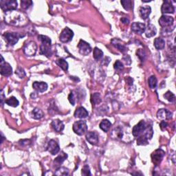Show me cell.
I'll return each instance as SVG.
<instances>
[{
    "instance_id": "obj_1",
    "label": "cell",
    "mask_w": 176,
    "mask_h": 176,
    "mask_svg": "<svg viewBox=\"0 0 176 176\" xmlns=\"http://www.w3.org/2000/svg\"><path fill=\"white\" fill-rule=\"evenodd\" d=\"M4 21L6 23L14 26H24L28 23V18L23 13L13 10L4 14Z\"/></svg>"
},
{
    "instance_id": "obj_2",
    "label": "cell",
    "mask_w": 176,
    "mask_h": 176,
    "mask_svg": "<svg viewBox=\"0 0 176 176\" xmlns=\"http://www.w3.org/2000/svg\"><path fill=\"white\" fill-rule=\"evenodd\" d=\"M153 134V131L152 129L151 125H148L143 132L138 136L137 138V144L138 145H144L148 144L149 140L151 139Z\"/></svg>"
},
{
    "instance_id": "obj_3",
    "label": "cell",
    "mask_w": 176,
    "mask_h": 176,
    "mask_svg": "<svg viewBox=\"0 0 176 176\" xmlns=\"http://www.w3.org/2000/svg\"><path fill=\"white\" fill-rule=\"evenodd\" d=\"M73 131L77 135H81L85 134L87 130V125L84 120H78L74 123Z\"/></svg>"
},
{
    "instance_id": "obj_4",
    "label": "cell",
    "mask_w": 176,
    "mask_h": 176,
    "mask_svg": "<svg viewBox=\"0 0 176 176\" xmlns=\"http://www.w3.org/2000/svg\"><path fill=\"white\" fill-rule=\"evenodd\" d=\"M17 2L15 0H1L0 6L4 12L15 10L17 8Z\"/></svg>"
},
{
    "instance_id": "obj_5",
    "label": "cell",
    "mask_w": 176,
    "mask_h": 176,
    "mask_svg": "<svg viewBox=\"0 0 176 176\" xmlns=\"http://www.w3.org/2000/svg\"><path fill=\"white\" fill-rule=\"evenodd\" d=\"M3 36L10 46H14L18 42L20 37H23L17 32H5Z\"/></svg>"
},
{
    "instance_id": "obj_6",
    "label": "cell",
    "mask_w": 176,
    "mask_h": 176,
    "mask_svg": "<svg viewBox=\"0 0 176 176\" xmlns=\"http://www.w3.org/2000/svg\"><path fill=\"white\" fill-rule=\"evenodd\" d=\"M37 51V45L36 43L33 41H30L26 43L23 47V52L25 54L28 56H32L35 55Z\"/></svg>"
},
{
    "instance_id": "obj_7",
    "label": "cell",
    "mask_w": 176,
    "mask_h": 176,
    "mask_svg": "<svg viewBox=\"0 0 176 176\" xmlns=\"http://www.w3.org/2000/svg\"><path fill=\"white\" fill-rule=\"evenodd\" d=\"M74 37V32L70 28L66 27L61 32L59 39L63 43H68Z\"/></svg>"
},
{
    "instance_id": "obj_8",
    "label": "cell",
    "mask_w": 176,
    "mask_h": 176,
    "mask_svg": "<svg viewBox=\"0 0 176 176\" xmlns=\"http://www.w3.org/2000/svg\"><path fill=\"white\" fill-rule=\"evenodd\" d=\"M1 74L4 77H9L13 74V68L10 64L4 61L3 56L1 55Z\"/></svg>"
},
{
    "instance_id": "obj_9",
    "label": "cell",
    "mask_w": 176,
    "mask_h": 176,
    "mask_svg": "<svg viewBox=\"0 0 176 176\" xmlns=\"http://www.w3.org/2000/svg\"><path fill=\"white\" fill-rule=\"evenodd\" d=\"M148 125L144 120H141L136 125H135L132 129V134L134 137H138L142 134L144 131L146 129Z\"/></svg>"
},
{
    "instance_id": "obj_10",
    "label": "cell",
    "mask_w": 176,
    "mask_h": 176,
    "mask_svg": "<svg viewBox=\"0 0 176 176\" xmlns=\"http://www.w3.org/2000/svg\"><path fill=\"white\" fill-rule=\"evenodd\" d=\"M78 47L79 50V52L80 54L84 56H87L92 51V47L87 42L80 40L78 44Z\"/></svg>"
},
{
    "instance_id": "obj_11",
    "label": "cell",
    "mask_w": 176,
    "mask_h": 176,
    "mask_svg": "<svg viewBox=\"0 0 176 176\" xmlns=\"http://www.w3.org/2000/svg\"><path fill=\"white\" fill-rule=\"evenodd\" d=\"M159 24L163 28H170L173 25L174 20L172 17L168 15H162L159 19Z\"/></svg>"
},
{
    "instance_id": "obj_12",
    "label": "cell",
    "mask_w": 176,
    "mask_h": 176,
    "mask_svg": "<svg viewBox=\"0 0 176 176\" xmlns=\"http://www.w3.org/2000/svg\"><path fill=\"white\" fill-rule=\"evenodd\" d=\"M165 154V152L160 149L154 151L151 155V158L153 162L155 163L156 165H158V164L162 161V160Z\"/></svg>"
},
{
    "instance_id": "obj_13",
    "label": "cell",
    "mask_w": 176,
    "mask_h": 176,
    "mask_svg": "<svg viewBox=\"0 0 176 176\" xmlns=\"http://www.w3.org/2000/svg\"><path fill=\"white\" fill-rule=\"evenodd\" d=\"M157 118L161 120H169L172 118V113L165 109H159L157 112Z\"/></svg>"
},
{
    "instance_id": "obj_14",
    "label": "cell",
    "mask_w": 176,
    "mask_h": 176,
    "mask_svg": "<svg viewBox=\"0 0 176 176\" xmlns=\"http://www.w3.org/2000/svg\"><path fill=\"white\" fill-rule=\"evenodd\" d=\"M47 151L50 153L52 155H56L60 151V147L59 144L54 140H51L47 144Z\"/></svg>"
},
{
    "instance_id": "obj_15",
    "label": "cell",
    "mask_w": 176,
    "mask_h": 176,
    "mask_svg": "<svg viewBox=\"0 0 176 176\" xmlns=\"http://www.w3.org/2000/svg\"><path fill=\"white\" fill-rule=\"evenodd\" d=\"M145 29H146V26H145L144 23L134 22L132 25V30L135 33H136V34H142V33L145 32Z\"/></svg>"
},
{
    "instance_id": "obj_16",
    "label": "cell",
    "mask_w": 176,
    "mask_h": 176,
    "mask_svg": "<svg viewBox=\"0 0 176 176\" xmlns=\"http://www.w3.org/2000/svg\"><path fill=\"white\" fill-rule=\"evenodd\" d=\"M86 140L91 144L96 145L99 142V135L96 132H89L86 134Z\"/></svg>"
},
{
    "instance_id": "obj_17",
    "label": "cell",
    "mask_w": 176,
    "mask_h": 176,
    "mask_svg": "<svg viewBox=\"0 0 176 176\" xmlns=\"http://www.w3.org/2000/svg\"><path fill=\"white\" fill-rule=\"evenodd\" d=\"M161 11L162 13H173L175 12V8L172 4L169 1H165L162 6Z\"/></svg>"
},
{
    "instance_id": "obj_18",
    "label": "cell",
    "mask_w": 176,
    "mask_h": 176,
    "mask_svg": "<svg viewBox=\"0 0 176 176\" xmlns=\"http://www.w3.org/2000/svg\"><path fill=\"white\" fill-rule=\"evenodd\" d=\"M47 87L48 86H47V84L46 82L35 81L32 84V87L39 92H46L47 89Z\"/></svg>"
},
{
    "instance_id": "obj_19",
    "label": "cell",
    "mask_w": 176,
    "mask_h": 176,
    "mask_svg": "<svg viewBox=\"0 0 176 176\" xmlns=\"http://www.w3.org/2000/svg\"><path fill=\"white\" fill-rule=\"evenodd\" d=\"M123 135H124V132H123V128H121L120 127H117L112 130L111 136L114 139L121 140L123 138Z\"/></svg>"
},
{
    "instance_id": "obj_20",
    "label": "cell",
    "mask_w": 176,
    "mask_h": 176,
    "mask_svg": "<svg viewBox=\"0 0 176 176\" xmlns=\"http://www.w3.org/2000/svg\"><path fill=\"white\" fill-rule=\"evenodd\" d=\"M140 15L141 17L142 20H147L149 17V15H150L151 12V8L150 6H142L140 7Z\"/></svg>"
},
{
    "instance_id": "obj_21",
    "label": "cell",
    "mask_w": 176,
    "mask_h": 176,
    "mask_svg": "<svg viewBox=\"0 0 176 176\" xmlns=\"http://www.w3.org/2000/svg\"><path fill=\"white\" fill-rule=\"evenodd\" d=\"M88 115H89L88 111L86 110V109L83 108V107H80V108H77L74 112V116L76 118H87Z\"/></svg>"
},
{
    "instance_id": "obj_22",
    "label": "cell",
    "mask_w": 176,
    "mask_h": 176,
    "mask_svg": "<svg viewBox=\"0 0 176 176\" xmlns=\"http://www.w3.org/2000/svg\"><path fill=\"white\" fill-rule=\"evenodd\" d=\"M51 125L52 128H53L56 132H61L64 129V124L63 122L58 119L54 120L52 121Z\"/></svg>"
},
{
    "instance_id": "obj_23",
    "label": "cell",
    "mask_w": 176,
    "mask_h": 176,
    "mask_svg": "<svg viewBox=\"0 0 176 176\" xmlns=\"http://www.w3.org/2000/svg\"><path fill=\"white\" fill-rule=\"evenodd\" d=\"M51 46L41 44L40 46V53L47 57H50L52 55V51L50 48Z\"/></svg>"
},
{
    "instance_id": "obj_24",
    "label": "cell",
    "mask_w": 176,
    "mask_h": 176,
    "mask_svg": "<svg viewBox=\"0 0 176 176\" xmlns=\"http://www.w3.org/2000/svg\"><path fill=\"white\" fill-rule=\"evenodd\" d=\"M157 32V30L156 28L155 27V26L152 25V24H149L147 26V28H146L145 29V35H146L147 37H152L153 36H155L156 35Z\"/></svg>"
},
{
    "instance_id": "obj_25",
    "label": "cell",
    "mask_w": 176,
    "mask_h": 176,
    "mask_svg": "<svg viewBox=\"0 0 176 176\" xmlns=\"http://www.w3.org/2000/svg\"><path fill=\"white\" fill-rule=\"evenodd\" d=\"M111 44H112L114 47H116L118 50H119L121 52H125L126 51H127V48L126 47V46L124 44H121L120 41L118 39H113L112 41H111Z\"/></svg>"
},
{
    "instance_id": "obj_26",
    "label": "cell",
    "mask_w": 176,
    "mask_h": 176,
    "mask_svg": "<svg viewBox=\"0 0 176 176\" xmlns=\"http://www.w3.org/2000/svg\"><path fill=\"white\" fill-rule=\"evenodd\" d=\"M154 46H155L157 50H158L164 49L165 47V40L160 37L156 38V39L154 40Z\"/></svg>"
},
{
    "instance_id": "obj_27",
    "label": "cell",
    "mask_w": 176,
    "mask_h": 176,
    "mask_svg": "<svg viewBox=\"0 0 176 176\" xmlns=\"http://www.w3.org/2000/svg\"><path fill=\"white\" fill-rule=\"evenodd\" d=\"M99 127L105 132H108L111 127V123L108 119H104L100 123Z\"/></svg>"
},
{
    "instance_id": "obj_28",
    "label": "cell",
    "mask_w": 176,
    "mask_h": 176,
    "mask_svg": "<svg viewBox=\"0 0 176 176\" xmlns=\"http://www.w3.org/2000/svg\"><path fill=\"white\" fill-rule=\"evenodd\" d=\"M44 114L43 111L39 108H35L32 111V116L35 119H41V118L44 117Z\"/></svg>"
},
{
    "instance_id": "obj_29",
    "label": "cell",
    "mask_w": 176,
    "mask_h": 176,
    "mask_svg": "<svg viewBox=\"0 0 176 176\" xmlns=\"http://www.w3.org/2000/svg\"><path fill=\"white\" fill-rule=\"evenodd\" d=\"M5 103L8 105L9 106L13 107V108H16L20 104V102L17 99L15 96H11L10 98L8 99L5 101Z\"/></svg>"
},
{
    "instance_id": "obj_30",
    "label": "cell",
    "mask_w": 176,
    "mask_h": 176,
    "mask_svg": "<svg viewBox=\"0 0 176 176\" xmlns=\"http://www.w3.org/2000/svg\"><path fill=\"white\" fill-rule=\"evenodd\" d=\"M56 63L59 67H60L63 70L67 71L68 70V63L65 59H59L58 60H56Z\"/></svg>"
},
{
    "instance_id": "obj_31",
    "label": "cell",
    "mask_w": 176,
    "mask_h": 176,
    "mask_svg": "<svg viewBox=\"0 0 176 176\" xmlns=\"http://www.w3.org/2000/svg\"><path fill=\"white\" fill-rule=\"evenodd\" d=\"M103 56V52L99 47H95L93 51V57L95 60L99 61Z\"/></svg>"
},
{
    "instance_id": "obj_32",
    "label": "cell",
    "mask_w": 176,
    "mask_h": 176,
    "mask_svg": "<svg viewBox=\"0 0 176 176\" xmlns=\"http://www.w3.org/2000/svg\"><path fill=\"white\" fill-rule=\"evenodd\" d=\"M91 102L92 104L97 105L101 103V95L99 93L92 94L91 96Z\"/></svg>"
},
{
    "instance_id": "obj_33",
    "label": "cell",
    "mask_w": 176,
    "mask_h": 176,
    "mask_svg": "<svg viewBox=\"0 0 176 176\" xmlns=\"http://www.w3.org/2000/svg\"><path fill=\"white\" fill-rule=\"evenodd\" d=\"M39 40L44 45H47V46H51V39L48 37L45 36V35H39Z\"/></svg>"
},
{
    "instance_id": "obj_34",
    "label": "cell",
    "mask_w": 176,
    "mask_h": 176,
    "mask_svg": "<svg viewBox=\"0 0 176 176\" xmlns=\"http://www.w3.org/2000/svg\"><path fill=\"white\" fill-rule=\"evenodd\" d=\"M149 85L151 89H154L157 86V84H158V80H157V78L156 76L152 75L149 78Z\"/></svg>"
},
{
    "instance_id": "obj_35",
    "label": "cell",
    "mask_w": 176,
    "mask_h": 176,
    "mask_svg": "<svg viewBox=\"0 0 176 176\" xmlns=\"http://www.w3.org/2000/svg\"><path fill=\"white\" fill-rule=\"evenodd\" d=\"M68 158V155L66 154L65 153H64V152H61V154H60L59 156L56 157V158L55 159V162L56 163H58L59 165H60V164H62L65 160H66V158Z\"/></svg>"
},
{
    "instance_id": "obj_36",
    "label": "cell",
    "mask_w": 176,
    "mask_h": 176,
    "mask_svg": "<svg viewBox=\"0 0 176 176\" xmlns=\"http://www.w3.org/2000/svg\"><path fill=\"white\" fill-rule=\"evenodd\" d=\"M164 97H165L168 101L171 102V103H174L175 101V96L174 94H173L172 92L170 91L166 92L165 95H164Z\"/></svg>"
},
{
    "instance_id": "obj_37",
    "label": "cell",
    "mask_w": 176,
    "mask_h": 176,
    "mask_svg": "<svg viewBox=\"0 0 176 176\" xmlns=\"http://www.w3.org/2000/svg\"><path fill=\"white\" fill-rule=\"evenodd\" d=\"M55 175H63L66 176L69 175V171L68 168L65 167H60L56 170L55 172Z\"/></svg>"
},
{
    "instance_id": "obj_38",
    "label": "cell",
    "mask_w": 176,
    "mask_h": 176,
    "mask_svg": "<svg viewBox=\"0 0 176 176\" xmlns=\"http://www.w3.org/2000/svg\"><path fill=\"white\" fill-rule=\"evenodd\" d=\"M121 4H122L123 8L126 11H130L132 8V2L130 0H125V1H121Z\"/></svg>"
},
{
    "instance_id": "obj_39",
    "label": "cell",
    "mask_w": 176,
    "mask_h": 176,
    "mask_svg": "<svg viewBox=\"0 0 176 176\" xmlns=\"http://www.w3.org/2000/svg\"><path fill=\"white\" fill-rule=\"evenodd\" d=\"M32 2L30 0H22L21 2V6L23 9H28L30 6H32Z\"/></svg>"
},
{
    "instance_id": "obj_40",
    "label": "cell",
    "mask_w": 176,
    "mask_h": 176,
    "mask_svg": "<svg viewBox=\"0 0 176 176\" xmlns=\"http://www.w3.org/2000/svg\"><path fill=\"white\" fill-rule=\"evenodd\" d=\"M15 73H16V74L21 78H23L26 77L25 71L22 68H21V67L17 68V69L16 70Z\"/></svg>"
},
{
    "instance_id": "obj_41",
    "label": "cell",
    "mask_w": 176,
    "mask_h": 176,
    "mask_svg": "<svg viewBox=\"0 0 176 176\" xmlns=\"http://www.w3.org/2000/svg\"><path fill=\"white\" fill-rule=\"evenodd\" d=\"M114 69L117 71H121L124 69V66H123V63H121L120 61H116L115 63H114Z\"/></svg>"
},
{
    "instance_id": "obj_42",
    "label": "cell",
    "mask_w": 176,
    "mask_h": 176,
    "mask_svg": "<svg viewBox=\"0 0 176 176\" xmlns=\"http://www.w3.org/2000/svg\"><path fill=\"white\" fill-rule=\"evenodd\" d=\"M68 100L72 105H74L75 102H76V98H75V95L74 94V92H71V93L69 94Z\"/></svg>"
},
{
    "instance_id": "obj_43",
    "label": "cell",
    "mask_w": 176,
    "mask_h": 176,
    "mask_svg": "<svg viewBox=\"0 0 176 176\" xmlns=\"http://www.w3.org/2000/svg\"><path fill=\"white\" fill-rule=\"evenodd\" d=\"M82 175H91V173H90V168L87 165H85L84 167L82 169Z\"/></svg>"
},
{
    "instance_id": "obj_44",
    "label": "cell",
    "mask_w": 176,
    "mask_h": 176,
    "mask_svg": "<svg viewBox=\"0 0 176 176\" xmlns=\"http://www.w3.org/2000/svg\"><path fill=\"white\" fill-rule=\"evenodd\" d=\"M144 51L143 50H139L137 52V56H139V58L141 59L142 61H143L144 60V57L145 56V55H144Z\"/></svg>"
},
{
    "instance_id": "obj_45",
    "label": "cell",
    "mask_w": 176,
    "mask_h": 176,
    "mask_svg": "<svg viewBox=\"0 0 176 176\" xmlns=\"http://www.w3.org/2000/svg\"><path fill=\"white\" fill-rule=\"evenodd\" d=\"M168 126V123L166 122L165 120H162L161 123H160V129L162 130H165L166 127H167Z\"/></svg>"
},
{
    "instance_id": "obj_46",
    "label": "cell",
    "mask_w": 176,
    "mask_h": 176,
    "mask_svg": "<svg viewBox=\"0 0 176 176\" xmlns=\"http://www.w3.org/2000/svg\"><path fill=\"white\" fill-rule=\"evenodd\" d=\"M123 60L125 61L127 65H130L131 63H132V60H131V58L129 55H125L123 57Z\"/></svg>"
},
{
    "instance_id": "obj_47",
    "label": "cell",
    "mask_w": 176,
    "mask_h": 176,
    "mask_svg": "<svg viewBox=\"0 0 176 176\" xmlns=\"http://www.w3.org/2000/svg\"><path fill=\"white\" fill-rule=\"evenodd\" d=\"M121 21H122V22L124 23V24H126V25H128L129 24V19L128 18H127V17H123V18H121Z\"/></svg>"
},
{
    "instance_id": "obj_48",
    "label": "cell",
    "mask_w": 176,
    "mask_h": 176,
    "mask_svg": "<svg viewBox=\"0 0 176 176\" xmlns=\"http://www.w3.org/2000/svg\"><path fill=\"white\" fill-rule=\"evenodd\" d=\"M4 99H5V96H4V94L3 90H2V91H1V103H2V106H3Z\"/></svg>"
},
{
    "instance_id": "obj_49",
    "label": "cell",
    "mask_w": 176,
    "mask_h": 176,
    "mask_svg": "<svg viewBox=\"0 0 176 176\" xmlns=\"http://www.w3.org/2000/svg\"><path fill=\"white\" fill-rule=\"evenodd\" d=\"M126 80H127V82L128 83V85H132L133 84V79L131 77H128L127 78H126Z\"/></svg>"
},
{
    "instance_id": "obj_50",
    "label": "cell",
    "mask_w": 176,
    "mask_h": 176,
    "mask_svg": "<svg viewBox=\"0 0 176 176\" xmlns=\"http://www.w3.org/2000/svg\"><path fill=\"white\" fill-rule=\"evenodd\" d=\"M74 77H70V78H71V79H73V80H76L77 81V80H78V81L79 80V79H78V78H74Z\"/></svg>"
},
{
    "instance_id": "obj_51",
    "label": "cell",
    "mask_w": 176,
    "mask_h": 176,
    "mask_svg": "<svg viewBox=\"0 0 176 176\" xmlns=\"http://www.w3.org/2000/svg\"><path fill=\"white\" fill-rule=\"evenodd\" d=\"M4 137L3 136V134H2V142H3V141H4Z\"/></svg>"
}]
</instances>
